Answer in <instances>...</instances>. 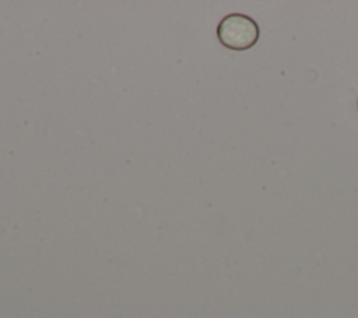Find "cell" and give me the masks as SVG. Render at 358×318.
<instances>
[{
  "instance_id": "6da1fadb",
  "label": "cell",
  "mask_w": 358,
  "mask_h": 318,
  "mask_svg": "<svg viewBox=\"0 0 358 318\" xmlns=\"http://www.w3.org/2000/svg\"><path fill=\"white\" fill-rule=\"evenodd\" d=\"M260 36L257 22L242 13L225 15L217 27L218 41L231 50H246L256 45Z\"/></svg>"
},
{
  "instance_id": "7a4b0ae2",
  "label": "cell",
  "mask_w": 358,
  "mask_h": 318,
  "mask_svg": "<svg viewBox=\"0 0 358 318\" xmlns=\"http://www.w3.org/2000/svg\"><path fill=\"white\" fill-rule=\"evenodd\" d=\"M357 108H358V99H357Z\"/></svg>"
}]
</instances>
